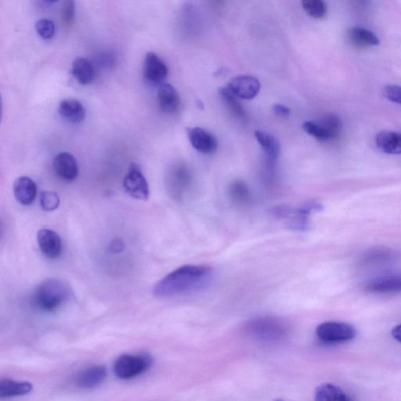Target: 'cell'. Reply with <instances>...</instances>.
Wrapping results in <instances>:
<instances>
[{"mask_svg": "<svg viewBox=\"0 0 401 401\" xmlns=\"http://www.w3.org/2000/svg\"><path fill=\"white\" fill-rule=\"evenodd\" d=\"M126 192L133 198L147 200L149 198V186L146 176L137 164L132 163L124 180Z\"/></svg>", "mask_w": 401, "mask_h": 401, "instance_id": "6", "label": "cell"}, {"mask_svg": "<svg viewBox=\"0 0 401 401\" xmlns=\"http://www.w3.org/2000/svg\"><path fill=\"white\" fill-rule=\"evenodd\" d=\"M14 197L23 205H30L36 198L37 187L34 181L27 176H21L14 183Z\"/></svg>", "mask_w": 401, "mask_h": 401, "instance_id": "12", "label": "cell"}, {"mask_svg": "<svg viewBox=\"0 0 401 401\" xmlns=\"http://www.w3.org/2000/svg\"><path fill=\"white\" fill-rule=\"evenodd\" d=\"M306 14L316 19H324L328 12L325 2L322 0H305L302 2Z\"/></svg>", "mask_w": 401, "mask_h": 401, "instance_id": "27", "label": "cell"}, {"mask_svg": "<svg viewBox=\"0 0 401 401\" xmlns=\"http://www.w3.org/2000/svg\"><path fill=\"white\" fill-rule=\"evenodd\" d=\"M273 111L278 117L281 118H287V117L290 115V109H289L286 106L282 104H275L273 107Z\"/></svg>", "mask_w": 401, "mask_h": 401, "instance_id": "33", "label": "cell"}, {"mask_svg": "<svg viewBox=\"0 0 401 401\" xmlns=\"http://www.w3.org/2000/svg\"><path fill=\"white\" fill-rule=\"evenodd\" d=\"M37 241L42 253L49 259H56L62 252V241L58 233L43 228L37 233Z\"/></svg>", "mask_w": 401, "mask_h": 401, "instance_id": "9", "label": "cell"}, {"mask_svg": "<svg viewBox=\"0 0 401 401\" xmlns=\"http://www.w3.org/2000/svg\"><path fill=\"white\" fill-rule=\"evenodd\" d=\"M376 143L384 153L401 154V133L381 131L376 137Z\"/></svg>", "mask_w": 401, "mask_h": 401, "instance_id": "18", "label": "cell"}, {"mask_svg": "<svg viewBox=\"0 0 401 401\" xmlns=\"http://www.w3.org/2000/svg\"><path fill=\"white\" fill-rule=\"evenodd\" d=\"M192 183L191 171L185 164H176L172 167L166 177L167 191L172 198L181 200Z\"/></svg>", "mask_w": 401, "mask_h": 401, "instance_id": "5", "label": "cell"}, {"mask_svg": "<svg viewBox=\"0 0 401 401\" xmlns=\"http://www.w3.org/2000/svg\"><path fill=\"white\" fill-rule=\"evenodd\" d=\"M316 334L323 342L341 343L353 341L356 336V330L348 323L327 321L317 328Z\"/></svg>", "mask_w": 401, "mask_h": 401, "instance_id": "4", "label": "cell"}, {"mask_svg": "<svg viewBox=\"0 0 401 401\" xmlns=\"http://www.w3.org/2000/svg\"><path fill=\"white\" fill-rule=\"evenodd\" d=\"M255 137L263 149L267 159L271 163H275L281 153L279 141L271 133L261 130L255 131Z\"/></svg>", "mask_w": 401, "mask_h": 401, "instance_id": "19", "label": "cell"}, {"mask_svg": "<svg viewBox=\"0 0 401 401\" xmlns=\"http://www.w3.org/2000/svg\"><path fill=\"white\" fill-rule=\"evenodd\" d=\"M252 330L262 336H274L282 333L283 327L281 323L272 319H260L253 321Z\"/></svg>", "mask_w": 401, "mask_h": 401, "instance_id": "24", "label": "cell"}, {"mask_svg": "<svg viewBox=\"0 0 401 401\" xmlns=\"http://www.w3.org/2000/svg\"><path fill=\"white\" fill-rule=\"evenodd\" d=\"M227 88L237 98L251 100L258 95L260 91V83L255 77L241 76L233 78L228 83Z\"/></svg>", "mask_w": 401, "mask_h": 401, "instance_id": "8", "label": "cell"}, {"mask_svg": "<svg viewBox=\"0 0 401 401\" xmlns=\"http://www.w3.org/2000/svg\"><path fill=\"white\" fill-rule=\"evenodd\" d=\"M229 196L232 202L240 207H247L252 203V192L247 183L243 181L236 180L231 183Z\"/></svg>", "mask_w": 401, "mask_h": 401, "instance_id": "21", "label": "cell"}, {"mask_svg": "<svg viewBox=\"0 0 401 401\" xmlns=\"http://www.w3.org/2000/svg\"><path fill=\"white\" fill-rule=\"evenodd\" d=\"M392 336L397 341L401 343V324L393 328Z\"/></svg>", "mask_w": 401, "mask_h": 401, "instance_id": "34", "label": "cell"}, {"mask_svg": "<svg viewBox=\"0 0 401 401\" xmlns=\"http://www.w3.org/2000/svg\"><path fill=\"white\" fill-rule=\"evenodd\" d=\"M76 16V5L72 0H67L62 7V21L65 26L73 25Z\"/></svg>", "mask_w": 401, "mask_h": 401, "instance_id": "31", "label": "cell"}, {"mask_svg": "<svg viewBox=\"0 0 401 401\" xmlns=\"http://www.w3.org/2000/svg\"><path fill=\"white\" fill-rule=\"evenodd\" d=\"M53 167L56 174L65 181H73L79 174L77 160L69 152H61L56 155Z\"/></svg>", "mask_w": 401, "mask_h": 401, "instance_id": "10", "label": "cell"}, {"mask_svg": "<svg viewBox=\"0 0 401 401\" xmlns=\"http://www.w3.org/2000/svg\"><path fill=\"white\" fill-rule=\"evenodd\" d=\"M219 94L225 102L227 108L230 110L231 114L239 119H244L247 118L246 111H244L242 105L238 102L237 97L233 94L229 89L220 88Z\"/></svg>", "mask_w": 401, "mask_h": 401, "instance_id": "25", "label": "cell"}, {"mask_svg": "<svg viewBox=\"0 0 401 401\" xmlns=\"http://www.w3.org/2000/svg\"><path fill=\"white\" fill-rule=\"evenodd\" d=\"M41 205L44 211H52L58 208L60 198L54 192H43L41 196Z\"/></svg>", "mask_w": 401, "mask_h": 401, "instance_id": "30", "label": "cell"}, {"mask_svg": "<svg viewBox=\"0 0 401 401\" xmlns=\"http://www.w3.org/2000/svg\"><path fill=\"white\" fill-rule=\"evenodd\" d=\"M382 95L389 102L401 105V87L389 85L383 88Z\"/></svg>", "mask_w": 401, "mask_h": 401, "instance_id": "32", "label": "cell"}, {"mask_svg": "<svg viewBox=\"0 0 401 401\" xmlns=\"http://www.w3.org/2000/svg\"><path fill=\"white\" fill-rule=\"evenodd\" d=\"M33 386L29 382L2 380L0 382V398L9 399L25 396L32 391Z\"/></svg>", "mask_w": 401, "mask_h": 401, "instance_id": "20", "label": "cell"}, {"mask_svg": "<svg viewBox=\"0 0 401 401\" xmlns=\"http://www.w3.org/2000/svg\"><path fill=\"white\" fill-rule=\"evenodd\" d=\"M393 256V253L391 250L373 249L365 255L363 259H362V261L367 264L382 263L383 261L391 260Z\"/></svg>", "mask_w": 401, "mask_h": 401, "instance_id": "28", "label": "cell"}, {"mask_svg": "<svg viewBox=\"0 0 401 401\" xmlns=\"http://www.w3.org/2000/svg\"><path fill=\"white\" fill-rule=\"evenodd\" d=\"M71 296L69 286L57 278H48L43 281L36 289L34 303L43 311L53 312L58 310Z\"/></svg>", "mask_w": 401, "mask_h": 401, "instance_id": "2", "label": "cell"}, {"mask_svg": "<svg viewBox=\"0 0 401 401\" xmlns=\"http://www.w3.org/2000/svg\"><path fill=\"white\" fill-rule=\"evenodd\" d=\"M72 74H73L78 82L82 85H88L95 78L92 64L86 58H76L72 63Z\"/></svg>", "mask_w": 401, "mask_h": 401, "instance_id": "22", "label": "cell"}, {"mask_svg": "<svg viewBox=\"0 0 401 401\" xmlns=\"http://www.w3.org/2000/svg\"><path fill=\"white\" fill-rule=\"evenodd\" d=\"M303 129L317 141L326 142L335 140L319 120L306 122L303 125Z\"/></svg>", "mask_w": 401, "mask_h": 401, "instance_id": "26", "label": "cell"}, {"mask_svg": "<svg viewBox=\"0 0 401 401\" xmlns=\"http://www.w3.org/2000/svg\"><path fill=\"white\" fill-rule=\"evenodd\" d=\"M160 108L167 114H175L180 108L181 98L176 89L170 84L161 85L158 92Z\"/></svg>", "mask_w": 401, "mask_h": 401, "instance_id": "15", "label": "cell"}, {"mask_svg": "<svg viewBox=\"0 0 401 401\" xmlns=\"http://www.w3.org/2000/svg\"><path fill=\"white\" fill-rule=\"evenodd\" d=\"M211 271L204 265H185L170 273L154 286L156 297L180 296L203 287L211 278Z\"/></svg>", "mask_w": 401, "mask_h": 401, "instance_id": "1", "label": "cell"}, {"mask_svg": "<svg viewBox=\"0 0 401 401\" xmlns=\"http://www.w3.org/2000/svg\"><path fill=\"white\" fill-rule=\"evenodd\" d=\"M365 288L366 290L374 293H401V275H389L375 278L366 284Z\"/></svg>", "mask_w": 401, "mask_h": 401, "instance_id": "13", "label": "cell"}, {"mask_svg": "<svg viewBox=\"0 0 401 401\" xmlns=\"http://www.w3.org/2000/svg\"><path fill=\"white\" fill-rule=\"evenodd\" d=\"M113 247L114 250L117 251V252H119V249L124 247H122V244L120 242H114L113 243Z\"/></svg>", "mask_w": 401, "mask_h": 401, "instance_id": "35", "label": "cell"}, {"mask_svg": "<svg viewBox=\"0 0 401 401\" xmlns=\"http://www.w3.org/2000/svg\"><path fill=\"white\" fill-rule=\"evenodd\" d=\"M187 135L193 148L200 153H214L218 146L216 137L202 128H191L187 130Z\"/></svg>", "mask_w": 401, "mask_h": 401, "instance_id": "11", "label": "cell"}, {"mask_svg": "<svg viewBox=\"0 0 401 401\" xmlns=\"http://www.w3.org/2000/svg\"><path fill=\"white\" fill-rule=\"evenodd\" d=\"M152 365L153 359L148 354H125L115 360L113 370L117 377L126 380L143 375Z\"/></svg>", "mask_w": 401, "mask_h": 401, "instance_id": "3", "label": "cell"}, {"mask_svg": "<svg viewBox=\"0 0 401 401\" xmlns=\"http://www.w3.org/2000/svg\"><path fill=\"white\" fill-rule=\"evenodd\" d=\"M315 401H353L341 387L325 383L316 389Z\"/></svg>", "mask_w": 401, "mask_h": 401, "instance_id": "23", "label": "cell"}, {"mask_svg": "<svg viewBox=\"0 0 401 401\" xmlns=\"http://www.w3.org/2000/svg\"><path fill=\"white\" fill-rule=\"evenodd\" d=\"M144 77L150 84L157 85L163 82L168 76V67L159 56L149 52L144 62Z\"/></svg>", "mask_w": 401, "mask_h": 401, "instance_id": "7", "label": "cell"}, {"mask_svg": "<svg viewBox=\"0 0 401 401\" xmlns=\"http://www.w3.org/2000/svg\"><path fill=\"white\" fill-rule=\"evenodd\" d=\"M276 401H283V400H276Z\"/></svg>", "mask_w": 401, "mask_h": 401, "instance_id": "36", "label": "cell"}, {"mask_svg": "<svg viewBox=\"0 0 401 401\" xmlns=\"http://www.w3.org/2000/svg\"><path fill=\"white\" fill-rule=\"evenodd\" d=\"M61 118L71 124H80L86 117V110L79 100L65 99L60 102L58 108Z\"/></svg>", "mask_w": 401, "mask_h": 401, "instance_id": "16", "label": "cell"}, {"mask_svg": "<svg viewBox=\"0 0 401 401\" xmlns=\"http://www.w3.org/2000/svg\"><path fill=\"white\" fill-rule=\"evenodd\" d=\"M347 38L352 45L365 49L378 46L380 38L374 32L359 26L350 27L347 31Z\"/></svg>", "mask_w": 401, "mask_h": 401, "instance_id": "14", "label": "cell"}, {"mask_svg": "<svg viewBox=\"0 0 401 401\" xmlns=\"http://www.w3.org/2000/svg\"><path fill=\"white\" fill-rule=\"evenodd\" d=\"M107 377L104 366H93L82 371L76 378L77 386L82 389H92L102 383Z\"/></svg>", "mask_w": 401, "mask_h": 401, "instance_id": "17", "label": "cell"}, {"mask_svg": "<svg viewBox=\"0 0 401 401\" xmlns=\"http://www.w3.org/2000/svg\"><path fill=\"white\" fill-rule=\"evenodd\" d=\"M36 30L43 40H51L55 34V25L51 20L42 19L36 21Z\"/></svg>", "mask_w": 401, "mask_h": 401, "instance_id": "29", "label": "cell"}]
</instances>
